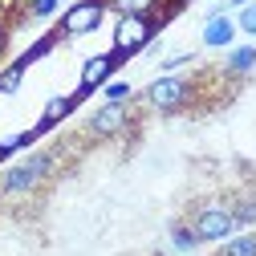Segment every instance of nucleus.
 <instances>
[{
	"label": "nucleus",
	"mask_w": 256,
	"mask_h": 256,
	"mask_svg": "<svg viewBox=\"0 0 256 256\" xmlns=\"http://www.w3.org/2000/svg\"><path fill=\"white\" fill-rule=\"evenodd\" d=\"M53 175V154H28L24 163L8 167L0 175V196H28V191H37L45 179Z\"/></svg>",
	"instance_id": "obj_1"
},
{
	"label": "nucleus",
	"mask_w": 256,
	"mask_h": 256,
	"mask_svg": "<svg viewBox=\"0 0 256 256\" xmlns=\"http://www.w3.org/2000/svg\"><path fill=\"white\" fill-rule=\"evenodd\" d=\"M187 224H191V232H196V236H200V244H204V240H224V236H232L236 216H232V208H228V204L208 200V204H200V208H191Z\"/></svg>",
	"instance_id": "obj_2"
},
{
	"label": "nucleus",
	"mask_w": 256,
	"mask_h": 256,
	"mask_svg": "<svg viewBox=\"0 0 256 256\" xmlns=\"http://www.w3.org/2000/svg\"><path fill=\"white\" fill-rule=\"evenodd\" d=\"M187 98H191V82H187V78H158V82H150V90H146V102H150V110H158V114L183 110Z\"/></svg>",
	"instance_id": "obj_3"
},
{
	"label": "nucleus",
	"mask_w": 256,
	"mask_h": 256,
	"mask_svg": "<svg viewBox=\"0 0 256 256\" xmlns=\"http://www.w3.org/2000/svg\"><path fill=\"white\" fill-rule=\"evenodd\" d=\"M122 126H126V106L122 102H106L102 110L90 114L86 134L90 138H114V134H122Z\"/></svg>",
	"instance_id": "obj_4"
},
{
	"label": "nucleus",
	"mask_w": 256,
	"mask_h": 256,
	"mask_svg": "<svg viewBox=\"0 0 256 256\" xmlns=\"http://www.w3.org/2000/svg\"><path fill=\"white\" fill-rule=\"evenodd\" d=\"M146 37H150L146 12H126V16L118 20V28H114V45H118V49H138Z\"/></svg>",
	"instance_id": "obj_5"
},
{
	"label": "nucleus",
	"mask_w": 256,
	"mask_h": 256,
	"mask_svg": "<svg viewBox=\"0 0 256 256\" xmlns=\"http://www.w3.org/2000/svg\"><path fill=\"white\" fill-rule=\"evenodd\" d=\"M98 20H102V4H98V0L78 4V8L66 16V33H70V37H74V33H90V28H98Z\"/></svg>",
	"instance_id": "obj_6"
},
{
	"label": "nucleus",
	"mask_w": 256,
	"mask_h": 256,
	"mask_svg": "<svg viewBox=\"0 0 256 256\" xmlns=\"http://www.w3.org/2000/svg\"><path fill=\"white\" fill-rule=\"evenodd\" d=\"M228 208H232L236 224H256V191H248V196H236Z\"/></svg>",
	"instance_id": "obj_7"
},
{
	"label": "nucleus",
	"mask_w": 256,
	"mask_h": 256,
	"mask_svg": "<svg viewBox=\"0 0 256 256\" xmlns=\"http://www.w3.org/2000/svg\"><path fill=\"white\" fill-rule=\"evenodd\" d=\"M171 244H175L179 252H191V248L200 244V236L191 232V224H187V220H175V224H171Z\"/></svg>",
	"instance_id": "obj_8"
},
{
	"label": "nucleus",
	"mask_w": 256,
	"mask_h": 256,
	"mask_svg": "<svg viewBox=\"0 0 256 256\" xmlns=\"http://www.w3.org/2000/svg\"><path fill=\"white\" fill-rule=\"evenodd\" d=\"M216 256H256V236H236V240H228Z\"/></svg>",
	"instance_id": "obj_9"
},
{
	"label": "nucleus",
	"mask_w": 256,
	"mask_h": 256,
	"mask_svg": "<svg viewBox=\"0 0 256 256\" xmlns=\"http://www.w3.org/2000/svg\"><path fill=\"white\" fill-rule=\"evenodd\" d=\"M106 74H110V57H94V61H86V74H82V82H86V86H98Z\"/></svg>",
	"instance_id": "obj_10"
},
{
	"label": "nucleus",
	"mask_w": 256,
	"mask_h": 256,
	"mask_svg": "<svg viewBox=\"0 0 256 256\" xmlns=\"http://www.w3.org/2000/svg\"><path fill=\"white\" fill-rule=\"evenodd\" d=\"M252 66H256V49H236L232 61H228L232 74H244V70H252Z\"/></svg>",
	"instance_id": "obj_11"
},
{
	"label": "nucleus",
	"mask_w": 256,
	"mask_h": 256,
	"mask_svg": "<svg viewBox=\"0 0 256 256\" xmlns=\"http://www.w3.org/2000/svg\"><path fill=\"white\" fill-rule=\"evenodd\" d=\"M204 37H208V45H224V41L232 37V24H228V20H212Z\"/></svg>",
	"instance_id": "obj_12"
},
{
	"label": "nucleus",
	"mask_w": 256,
	"mask_h": 256,
	"mask_svg": "<svg viewBox=\"0 0 256 256\" xmlns=\"http://www.w3.org/2000/svg\"><path fill=\"white\" fill-rule=\"evenodd\" d=\"M114 8L126 16V12H150L154 8V0H114Z\"/></svg>",
	"instance_id": "obj_13"
},
{
	"label": "nucleus",
	"mask_w": 256,
	"mask_h": 256,
	"mask_svg": "<svg viewBox=\"0 0 256 256\" xmlns=\"http://www.w3.org/2000/svg\"><path fill=\"white\" fill-rule=\"evenodd\" d=\"M57 8V0H24V12L28 16H49Z\"/></svg>",
	"instance_id": "obj_14"
},
{
	"label": "nucleus",
	"mask_w": 256,
	"mask_h": 256,
	"mask_svg": "<svg viewBox=\"0 0 256 256\" xmlns=\"http://www.w3.org/2000/svg\"><path fill=\"white\" fill-rule=\"evenodd\" d=\"M16 82H20V70H8V74H0V90H4V94H12V90H16Z\"/></svg>",
	"instance_id": "obj_15"
},
{
	"label": "nucleus",
	"mask_w": 256,
	"mask_h": 256,
	"mask_svg": "<svg viewBox=\"0 0 256 256\" xmlns=\"http://www.w3.org/2000/svg\"><path fill=\"white\" fill-rule=\"evenodd\" d=\"M126 94H130V90L118 82V86H110V90H106V102H126Z\"/></svg>",
	"instance_id": "obj_16"
},
{
	"label": "nucleus",
	"mask_w": 256,
	"mask_h": 256,
	"mask_svg": "<svg viewBox=\"0 0 256 256\" xmlns=\"http://www.w3.org/2000/svg\"><path fill=\"white\" fill-rule=\"evenodd\" d=\"M66 114V98H57V102H49V110H45V118L53 122V118H61Z\"/></svg>",
	"instance_id": "obj_17"
},
{
	"label": "nucleus",
	"mask_w": 256,
	"mask_h": 256,
	"mask_svg": "<svg viewBox=\"0 0 256 256\" xmlns=\"http://www.w3.org/2000/svg\"><path fill=\"white\" fill-rule=\"evenodd\" d=\"M240 24L248 28V33H256V8H252V12H244V16H240Z\"/></svg>",
	"instance_id": "obj_18"
}]
</instances>
